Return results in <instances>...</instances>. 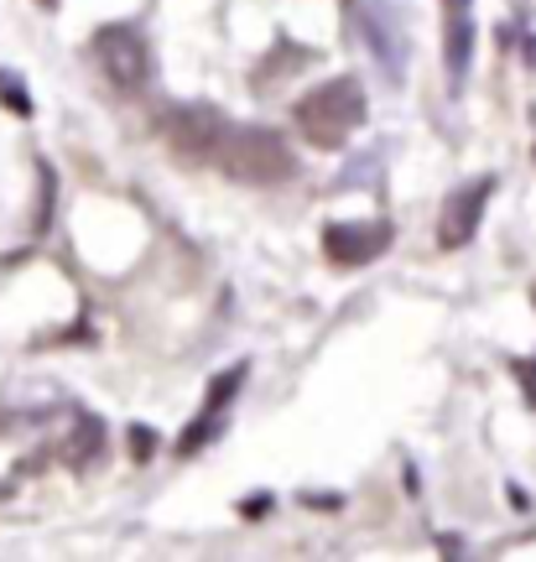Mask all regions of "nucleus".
Returning <instances> with one entry per match:
<instances>
[{
	"instance_id": "f257e3e1",
	"label": "nucleus",
	"mask_w": 536,
	"mask_h": 562,
	"mask_svg": "<svg viewBox=\"0 0 536 562\" xmlns=\"http://www.w3.org/2000/svg\"><path fill=\"white\" fill-rule=\"evenodd\" d=\"M292 115H298V131L308 136V146L338 151V146H349V136L365 125L370 100H365V83L349 79V74H338V79H323L319 89H308Z\"/></svg>"
},
{
	"instance_id": "f03ea898",
	"label": "nucleus",
	"mask_w": 536,
	"mask_h": 562,
	"mask_svg": "<svg viewBox=\"0 0 536 562\" xmlns=\"http://www.w3.org/2000/svg\"><path fill=\"white\" fill-rule=\"evenodd\" d=\"M214 167H224V178L245 182V188H281L298 178V151L271 125H230Z\"/></svg>"
},
{
	"instance_id": "7ed1b4c3",
	"label": "nucleus",
	"mask_w": 536,
	"mask_h": 562,
	"mask_svg": "<svg viewBox=\"0 0 536 562\" xmlns=\"http://www.w3.org/2000/svg\"><path fill=\"white\" fill-rule=\"evenodd\" d=\"M157 136L182 167H214L230 136V121L214 104H167L157 115Z\"/></svg>"
},
{
	"instance_id": "20e7f679",
	"label": "nucleus",
	"mask_w": 536,
	"mask_h": 562,
	"mask_svg": "<svg viewBox=\"0 0 536 562\" xmlns=\"http://www.w3.org/2000/svg\"><path fill=\"white\" fill-rule=\"evenodd\" d=\"M89 53H94L100 74L115 83L120 94H136V89H146V79H152V42H146V32H141L136 21H110V26H100L94 42H89Z\"/></svg>"
},
{
	"instance_id": "39448f33",
	"label": "nucleus",
	"mask_w": 536,
	"mask_h": 562,
	"mask_svg": "<svg viewBox=\"0 0 536 562\" xmlns=\"http://www.w3.org/2000/svg\"><path fill=\"white\" fill-rule=\"evenodd\" d=\"M391 224L386 220H355V224H328L323 229V256L338 266V271H359V266L380 261L391 250Z\"/></svg>"
},
{
	"instance_id": "423d86ee",
	"label": "nucleus",
	"mask_w": 536,
	"mask_h": 562,
	"mask_svg": "<svg viewBox=\"0 0 536 562\" xmlns=\"http://www.w3.org/2000/svg\"><path fill=\"white\" fill-rule=\"evenodd\" d=\"M495 178H474L464 182L458 193H448V203H443V214H437V245L443 250H464V245L479 235V220H484V209H490V199H495Z\"/></svg>"
},
{
	"instance_id": "0eeeda50",
	"label": "nucleus",
	"mask_w": 536,
	"mask_h": 562,
	"mask_svg": "<svg viewBox=\"0 0 536 562\" xmlns=\"http://www.w3.org/2000/svg\"><path fill=\"white\" fill-rule=\"evenodd\" d=\"M469 63H474V11L469 0H443V68L454 89L469 79Z\"/></svg>"
},
{
	"instance_id": "6e6552de",
	"label": "nucleus",
	"mask_w": 536,
	"mask_h": 562,
	"mask_svg": "<svg viewBox=\"0 0 536 562\" xmlns=\"http://www.w3.org/2000/svg\"><path fill=\"white\" fill-rule=\"evenodd\" d=\"M239 385H245V364H230L224 375H214V385H209V402H203V417L182 432L178 442V453H199L203 442L214 438L219 427H224V412H230V396H235Z\"/></svg>"
},
{
	"instance_id": "1a4fd4ad",
	"label": "nucleus",
	"mask_w": 536,
	"mask_h": 562,
	"mask_svg": "<svg viewBox=\"0 0 536 562\" xmlns=\"http://www.w3.org/2000/svg\"><path fill=\"white\" fill-rule=\"evenodd\" d=\"M104 453V427H100V417H79V432L68 438V453L63 459L74 463V469H89V463Z\"/></svg>"
},
{
	"instance_id": "9d476101",
	"label": "nucleus",
	"mask_w": 536,
	"mask_h": 562,
	"mask_svg": "<svg viewBox=\"0 0 536 562\" xmlns=\"http://www.w3.org/2000/svg\"><path fill=\"white\" fill-rule=\"evenodd\" d=\"M0 100L11 104V115H32V100L21 94V83H11L5 74H0Z\"/></svg>"
},
{
	"instance_id": "9b49d317",
	"label": "nucleus",
	"mask_w": 536,
	"mask_h": 562,
	"mask_svg": "<svg viewBox=\"0 0 536 562\" xmlns=\"http://www.w3.org/2000/svg\"><path fill=\"white\" fill-rule=\"evenodd\" d=\"M516 381H521V391L532 396V406H536V360L526 364V360H516Z\"/></svg>"
},
{
	"instance_id": "f8f14e48",
	"label": "nucleus",
	"mask_w": 536,
	"mask_h": 562,
	"mask_svg": "<svg viewBox=\"0 0 536 562\" xmlns=\"http://www.w3.org/2000/svg\"><path fill=\"white\" fill-rule=\"evenodd\" d=\"M152 432H146V427H131V453H136V459H152Z\"/></svg>"
},
{
	"instance_id": "ddd939ff",
	"label": "nucleus",
	"mask_w": 536,
	"mask_h": 562,
	"mask_svg": "<svg viewBox=\"0 0 536 562\" xmlns=\"http://www.w3.org/2000/svg\"><path fill=\"white\" fill-rule=\"evenodd\" d=\"M532 307H536V281H532Z\"/></svg>"
},
{
	"instance_id": "4468645a",
	"label": "nucleus",
	"mask_w": 536,
	"mask_h": 562,
	"mask_svg": "<svg viewBox=\"0 0 536 562\" xmlns=\"http://www.w3.org/2000/svg\"><path fill=\"white\" fill-rule=\"evenodd\" d=\"M37 5H58V0H37Z\"/></svg>"
}]
</instances>
